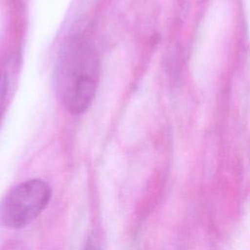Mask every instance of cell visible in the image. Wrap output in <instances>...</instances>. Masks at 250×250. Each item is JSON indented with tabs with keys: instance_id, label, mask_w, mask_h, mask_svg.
I'll return each instance as SVG.
<instances>
[{
	"instance_id": "cell-1",
	"label": "cell",
	"mask_w": 250,
	"mask_h": 250,
	"mask_svg": "<svg viewBox=\"0 0 250 250\" xmlns=\"http://www.w3.org/2000/svg\"><path fill=\"white\" fill-rule=\"evenodd\" d=\"M99 58L93 44L82 36L65 40L56 65L58 97L72 113L84 112L96 95L99 81Z\"/></svg>"
},
{
	"instance_id": "cell-3",
	"label": "cell",
	"mask_w": 250,
	"mask_h": 250,
	"mask_svg": "<svg viewBox=\"0 0 250 250\" xmlns=\"http://www.w3.org/2000/svg\"><path fill=\"white\" fill-rule=\"evenodd\" d=\"M8 91V79L5 74L0 73V118L4 105V101Z\"/></svg>"
},
{
	"instance_id": "cell-2",
	"label": "cell",
	"mask_w": 250,
	"mask_h": 250,
	"mask_svg": "<svg viewBox=\"0 0 250 250\" xmlns=\"http://www.w3.org/2000/svg\"><path fill=\"white\" fill-rule=\"evenodd\" d=\"M51 188L39 179H31L11 188L0 202V223L21 229L36 219L47 207Z\"/></svg>"
}]
</instances>
